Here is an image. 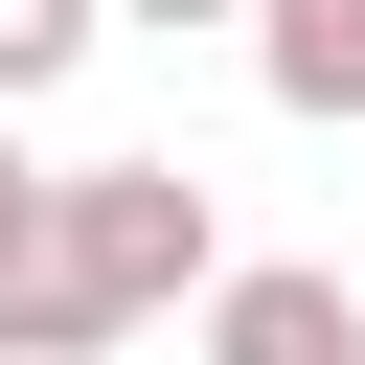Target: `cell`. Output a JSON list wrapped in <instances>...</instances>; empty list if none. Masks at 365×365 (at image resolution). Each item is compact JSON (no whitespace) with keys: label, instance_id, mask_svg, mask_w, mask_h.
<instances>
[{"label":"cell","instance_id":"cell-4","mask_svg":"<svg viewBox=\"0 0 365 365\" xmlns=\"http://www.w3.org/2000/svg\"><path fill=\"white\" fill-rule=\"evenodd\" d=\"M91 46H114V0H0V114H46Z\"/></svg>","mask_w":365,"mask_h":365},{"label":"cell","instance_id":"cell-2","mask_svg":"<svg viewBox=\"0 0 365 365\" xmlns=\"http://www.w3.org/2000/svg\"><path fill=\"white\" fill-rule=\"evenodd\" d=\"M205 365H365V297L319 251H251V274H205Z\"/></svg>","mask_w":365,"mask_h":365},{"label":"cell","instance_id":"cell-5","mask_svg":"<svg viewBox=\"0 0 365 365\" xmlns=\"http://www.w3.org/2000/svg\"><path fill=\"white\" fill-rule=\"evenodd\" d=\"M46 228H68V160H23V114H0V297L46 274Z\"/></svg>","mask_w":365,"mask_h":365},{"label":"cell","instance_id":"cell-1","mask_svg":"<svg viewBox=\"0 0 365 365\" xmlns=\"http://www.w3.org/2000/svg\"><path fill=\"white\" fill-rule=\"evenodd\" d=\"M228 274V228H205V160H68V228H46V274L0 297V365H114L137 319H182Z\"/></svg>","mask_w":365,"mask_h":365},{"label":"cell","instance_id":"cell-6","mask_svg":"<svg viewBox=\"0 0 365 365\" xmlns=\"http://www.w3.org/2000/svg\"><path fill=\"white\" fill-rule=\"evenodd\" d=\"M114 23H160V46H205V23H228V46H251V0H114Z\"/></svg>","mask_w":365,"mask_h":365},{"label":"cell","instance_id":"cell-3","mask_svg":"<svg viewBox=\"0 0 365 365\" xmlns=\"http://www.w3.org/2000/svg\"><path fill=\"white\" fill-rule=\"evenodd\" d=\"M251 91L319 114V137H365V0H251Z\"/></svg>","mask_w":365,"mask_h":365}]
</instances>
